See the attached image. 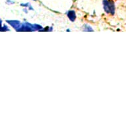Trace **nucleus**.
Returning a JSON list of instances; mask_svg holds the SVG:
<instances>
[{
    "label": "nucleus",
    "instance_id": "nucleus-1",
    "mask_svg": "<svg viewBox=\"0 0 126 126\" xmlns=\"http://www.w3.org/2000/svg\"><path fill=\"white\" fill-rule=\"evenodd\" d=\"M104 9L106 13L114 14L115 11V6L114 3L111 1L108 0H104L103 1Z\"/></svg>",
    "mask_w": 126,
    "mask_h": 126
},
{
    "label": "nucleus",
    "instance_id": "nucleus-3",
    "mask_svg": "<svg viewBox=\"0 0 126 126\" xmlns=\"http://www.w3.org/2000/svg\"><path fill=\"white\" fill-rule=\"evenodd\" d=\"M34 1H36V0H34Z\"/></svg>",
    "mask_w": 126,
    "mask_h": 126
},
{
    "label": "nucleus",
    "instance_id": "nucleus-2",
    "mask_svg": "<svg viewBox=\"0 0 126 126\" xmlns=\"http://www.w3.org/2000/svg\"><path fill=\"white\" fill-rule=\"evenodd\" d=\"M67 17H69V19H70L71 21L73 22L76 19V15H75L74 11H69L67 12Z\"/></svg>",
    "mask_w": 126,
    "mask_h": 126
}]
</instances>
